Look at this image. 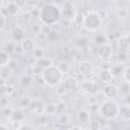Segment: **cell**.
I'll list each match as a JSON object with an SVG mask.
<instances>
[{"instance_id":"f1b7e54d","label":"cell","mask_w":130,"mask_h":130,"mask_svg":"<svg viewBox=\"0 0 130 130\" xmlns=\"http://www.w3.org/2000/svg\"><path fill=\"white\" fill-rule=\"evenodd\" d=\"M55 107H56V111L59 112V114H60V113H63V112H65V110H66V103L60 100V101L55 105Z\"/></svg>"},{"instance_id":"7c38bea8","label":"cell","mask_w":130,"mask_h":130,"mask_svg":"<svg viewBox=\"0 0 130 130\" xmlns=\"http://www.w3.org/2000/svg\"><path fill=\"white\" fill-rule=\"evenodd\" d=\"M114 79L110 69H102L99 73V80L105 84H109Z\"/></svg>"},{"instance_id":"484cf974","label":"cell","mask_w":130,"mask_h":130,"mask_svg":"<svg viewBox=\"0 0 130 130\" xmlns=\"http://www.w3.org/2000/svg\"><path fill=\"white\" fill-rule=\"evenodd\" d=\"M31 81H32V77H31V75H29V74H23V75L21 76V78H20V82H21V84L24 85V86L30 85V84H31Z\"/></svg>"},{"instance_id":"9a60e30c","label":"cell","mask_w":130,"mask_h":130,"mask_svg":"<svg viewBox=\"0 0 130 130\" xmlns=\"http://www.w3.org/2000/svg\"><path fill=\"white\" fill-rule=\"evenodd\" d=\"M77 120H78V122L80 124H87V123H89L90 122L89 121L90 120V113L87 110H85V109L80 110L78 112V114H77Z\"/></svg>"},{"instance_id":"1f68e13d","label":"cell","mask_w":130,"mask_h":130,"mask_svg":"<svg viewBox=\"0 0 130 130\" xmlns=\"http://www.w3.org/2000/svg\"><path fill=\"white\" fill-rule=\"evenodd\" d=\"M0 19H1L0 30L3 31V30H4V27H5V23H6V15H5L4 12H2V11H1V14H0Z\"/></svg>"},{"instance_id":"f35d334b","label":"cell","mask_w":130,"mask_h":130,"mask_svg":"<svg viewBox=\"0 0 130 130\" xmlns=\"http://www.w3.org/2000/svg\"><path fill=\"white\" fill-rule=\"evenodd\" d=\"M81 130H89V129H85V128H83V129H81Z\"/></svg>"},{"instance_id":"8d00e7d4","label":"cell","mask_w":130,"mask_h":130,"mask_svg":"<svg viewBox=\"0 0 130 130\" xmlns=\"http://www.w3.org/2000/svg\"><path fill=\"white\" fill-rule=\"evenodd\" d=\"M68 130H81V128H80L79 126H73V127L69 128Z\"/></svg>"},{"instance_id":"3957f363","label":"cell","mask_w":130,"mask_h":130,"mask_svg":"<svg viewBox=\"0 0 130 130\" xmlns=\"http://www.w3.org/2000/svg\"><path fill=\"white\" fill-rule=\"evenodd\" d=\"M120 106L114 100L106 99L98 107L99 114L106 120H114L120 115Z\"/></svg>"},{"instance_id":"8992f818","label":"cell","mask_w":130,"mask_h":130,"mask_svg":"<svg viewBox=\"0 0 130 130\" xmlns=\"http://www.w3.org/2000/svg\"><path fill=\"white\" fill-rule=\"evenodd\" d=\"M80 89L87 95H94L99 92V85L93 80H84L80 84Z\"/></svg>"},{"instance_id":"5b68a950","label":"cell","mask_w":130,"mask_h":130,"mask_svg":"<svg viewBox=\"0 0 130 130\" xmlns=\"http://www.w3.org/2000/svg\"><path fill=\"white\" fill-rule=\"evenodd\" d=\"M114 54V49L113 47L110 45V44H104V45H101L98 47V50H96V55H98V58L101 59V60H109L112 58Z\"/></svg>"},{"instance_id":"d6a6232c","label":"cell","mask_w":130,"mask_h":130,"mask_svg":"<svg viewBox=\"0 0 130 130\" xmlns=\"http://www.w3.org/2000/svg\"><path fill=\"white\" fill-rule=\"evenodd\" d=\"M17 130H32V127L28 123H19Z\"/></svg>"},{"instance_id":"cb8c5ba5","label":"cell","mask_w":130,"mask_h":130,"mask_svg":"<svg viewBox=\"0 0 130 130\" xmlns=\"http://www.w3.org/2000/svg\"><path fill=\"white\" fill-rule=\"evenodd\" d=\"M44 56H45V51L43 48H36L32 52V57L36 60H41L44 58Z\"/></svg>"},{"instance_id":"f546056e","label":"cell","mask_w":130,"mask_h":130,"mask_svg":"<svg viewBox=\"0 0 130 130\" xmlns=\"http://www.w3.org/2000/svg\"><path fill=\"white\" fill-rule=\"evenodd\" d=\"M95 12H96V14L99 15V17L102 19V21L105 20V19L108 17V12H107L106 9H104V8H100V9L95 10Z\"/></svg>"},{"instance_id":"836d02e7","label":"cell","mask_w":130,"mask_h":130,"mask_svg":"<svg viewBox=\"0 0 130 130\" xmlns=\"http://www.w3.org/2000/svg\"><path fill=\"white\" fill-rule=\"evenodd\" d=\"M32 100H30L28 96H25V98H22L21 101H20V104L22 107H29L30 106V103H31Z\"/></svg>"},{"instance_id":"5bb4252c","label":"cell","mask_w":130,"mask_h":130,"mask_svg":"<svg viewBox=\"0 0 130 130\" xmlns=\"http://www.w3.org/2000/svg\"><path fill=\"white\" fill-rule=\"evenodd\" d=\"M6 12H7V15H10V16H15L18 12H19V9H20V6L18 5V3L16 2H13V1H10V2H7L6 4Z\"/></svg>"},{"instance_id":"8fae6325","label":"cell","mask_w":130,"mask_h":130,"mask_svg":"<svg viewBox=\"0 0 130 130\" xmlns=\"http://www.w3.org/2000/svg\"><path fill=\"white\" fill-rule=\"evenodd\" d=\"M111 73L113 75V77H120V76H123V73H124V70H125V66H124V63L122 62H117L113 65H111Z\"/></svg>"},{"instance_id":"ab89813d","label":"cell","mask_w":130,"mask_h":130,"mask_svg":"<svg viewBox=\"0 0 130 130\" xmlns=\"http://www.w3.org/2000/svg\"><path fill=\"white\" fill-rule=\"evenodd\" d=\"M129 86H130V83H129Z\"/></svg>"},{"instance_id":"d590c367","label":"cell","mask_w":130,"mask_h":130,"mask_svg":"<svg viewBox=\"0 0 130 130\" xmlns=\"http://www.w3.org/2000/svg\"><path fill=\"white\" fill-rule=\"evenodd\" d=\"M0 130H8V127L5 125V124H1V126H0Z\"/></svg>"},{"instance_id":"4dcf8cb0","label":"cell","mask_w":130,"mask_h":130,"mask_svg":"<svg viewBox=\"0 0 130 130\" xmlns=\"http://www.w3.org/2000/svg\"><path fill=\"white\" fill-rule=\"evenodd\" d=\"M123 78L127 83H130V66L125 67V70L123 73Z\"/></svg>"},{"instance_id":"e575fe53","label":"cell","mask_w":130,"mask_h":130,"mask_svg":"<svg viewBox=\"0 0 130 130\" xmlns=\"http://www.w3.org/2000/svg\"><path fill=\"white\" fill-rule=\"evenodd\" d=\"M47 39H48V41L53 42V41H55L57 39V34H55V31H50L47 35Z\"/></svg>"},{"instance_id":"4fadbf2b","label":"cell","mask_w":130,"mask_h":130,"mask_svg":"<svg viewBox=\"0 0 130 130\" xmlns=\"http://www.w3.org/2000/svg\"><path fill=\"white\" fill-rule=\"evenodd\" d=\"M29 108L31 109L32 112H35V113H37L39 115L44 114L45 111H46V106L41 101H31Z\"/></svg>"},{"instance_id":"30bf717a","label":"cell","mask_w":130,"mask_h":130,"mask_svg":"<svg viewBox=\"0 0 130 130\" xmlns=\"http://www.w3.org/2000/svg\"><path fill=\"white\" fill-rule=\"evenodd\" d=\"M119 87L117 85H114L112 83L106 84L103 88V93L106 96V99H110V100H114L118 94H119Z\"/></svg>"},{"instance_id":"d6986e66","label":"cell","mask_w":130,"mask_h":130,"mask_svg":"<svg viewBox=\"0 0 130 130\" xmlns=\"http://www.w3.org/2000/svg\"><path fill=\"white\" fill-rule=\"evenodd\" d=\"M9 64H10L9 53L5 49H2L0 52V66L1 67H7Z\"/></svg>"},{"instance_id":"44dd1931","label":"cell","mask_w":130,"mask_h":130,"mask_svg":"<svg viewBox=\"0 0 130 130\" xmlns=\"http://www.w3.org/2000/svg\"><path fill=\"white\" fill-rule=\"evenodd\" d=\"M1 91H2V95L3 98L5 95H10L14 92V87L13 85H10V84H2L1 85Z\"/></svg>"},{"instance_id":"7402d4cb","label":"cell","mask_w":130,"mask_h":130,"mask_svg":"<svg viewBox=\"0 0 130 130\" xmlns=\"http://www.w3.org/2000/svg\"><path fill=\"white\" fill-rule=\"evenodd\" d=\"M36 62H37V66L39 68H41V70H44L45 68H47V67H49V66L52 65L51 61L49 59H46V58H43L41 60H37Z\"/></svg>"},{"instance_id":"d4e9b609","label":"cell","mask_w":130,"mask_h":130,"mask_svg":"<svg viewBox=\"0 0 130 130\" xmlns=\"http://www.w3.org/2000/svg\"><path fill=\"white\" fill-rule=\"evenodd\" d=\"M94 42L99 46L104 45V44H107V37H106V35H104V34H98V35H95Z\"/></svg>"},{"instance_id":"52a82bcc","label":"cell","mask_w":130,"mask_h":130,"mask_svg":"<svg viewBox=\"0 0 130 130\" xmlns=\"http://www.w3.org/2000/svg\"><path fill=\"white\" fill-rule=\"evenodd\" d=\"M61 12H62V16L67 19V20H71L74 19L75 14H74V5L71 1H65L63 3V6L61 8Z\"/></svg>"},{"instance_id":"e0dca14e","label":"cell","mask_w":130,"mask_h":130,"mask_svg":"<svg viewBox=\"0 0 130 130\" xmlns=\"http://www.w3.org/2000/svg\"><path fill=\"white\" fill-rule=\"evenodd\" d=\"M77 85H78V83H77L76 78H74V77H72V76H68V77L65 79L64 86H65L66 90L72 91V90H74V89L77 87Z\"/></svg>"},{"instance_id":"ffe728a7","label":"cell","mask_w":130,"mask_h":130,"mask_svg":"<svg viewBox=\"0 0 130 130\" xmlns=\"http://www.w3.org/2000/svg\"><path fill=\"white\" fill-rule=\"evenodd\" d=\"M24 119V112L22 110H16L13 112L12 117L10 120H12L13 122H17V123H21V121Z\"/></svg>"},{"instance_id":"7a4b0ae2","label":"cell","mask_w":130,"mask_h":130,"mask_svg":"<svg viewBox=\"0 0 130 130\" xmlns=\"http://www.w3.org/2000/svg\"><path fill=\"white\" fill-rule=\"evenodd\" d=\"M63 73L57 67V65H51L41 72V77L44 83H46L50 87H56L61 84L63 79Z\"/></svg>"},{"instance_id":"83f0119b","label":"cell","mask_w":130,"mask_h":130,"mask_svg":"<svg viewBox=\"0 0 130 130\" xmlns=\"http://www.w3.org/2000/svg\"><path fill=\"white\" fill-rule=\"evenodd\" d=\"M13 112H14V110H12L11 107H4V108L2 109V114H3V116H4L5 118H7V119H11Z\"/></svg>"},{"instance_id":"ac0fdd59","label":"cell","mask_w":130,"mask_h":130,"mask_svg":"<svg viewBox=\"0 0 130 130\" xmlns=\"http://www.w3.org/2000/svg\"><path fill=\"white\" fill-rule=\"evenodd\" d=\"M71 121V118H70V115L66 112H63V113H60L58 116H57V123L60 125V126H67Z\"/></svg>"},{"instance_id":"ba28073f","label":"cell","mask_w":130,"mask_h":130,"mask_svg":"<svg viewBox=\"0 0 130 130\" xmlns=\"http://www.w3.org/2000/svg\"><path fill=\"white\" fill-rule=\"evenodd\" d=\"M77 71L82 76H89L93 72V66H92L91 62H89L87 60H83L78 64Z\"/></svg>"},{"instance_id":"6da1fadb","label":"cell","mask_w":130,"mask_h":130,"mask_svg":"<svg viewBox=\"0 0 130 130\" xmlns=\"http://www.w3.org/2000/svg\"><path fill=\"white\" fill-rule=\"evenodd\" d=\"M61 16V8L56 3H46L39 10V19L45 26H51L58 23Z\"/></svg>"},{"instance_id":"9c48e42d","label":"cell","mask_w":130,"mask_h":130,"mask_svg":"<svg viewBox=\"0 0 130 130\" xmlns=\"http://www.w3.org/2000/svg\"><path fill=\"white\" fill-rule=\"evenodd\" d=\"M11 38L15 43H21L25 40V30L21 25H15L11 29Z\"/></svg>"},{"instance_id":"4316f807","label":"cell","mask_w":130,"mask_h":130,"mask_svg":"<svg viewBox=\"0 0 130 130\" xmlns=\"http://www.w3.org/2000/svg\"><path fill=\"white\" fill-rule=\"evenodd\" d=\"M89 127L88 129L89 130H102V123L99 121V120H91L89 123Z\"/></svg>"},{"instance_id":"2e32d148","label":"cell","mask_w":130,"mask_h":130,"mask_svg":"<svg viewBox=\"0 0 130 130\" xmlns=\"http://www.w3.org/2000/svg\"><path fill=\"white\" fill-rule=\"evenodd\" d=\"M20 48H21V51L25 52V53L34 52V50L36 49L35 48V43L29 39H25L24 41H22L20 43Z\"/></svg>"},{"instance_id":"74e56055","label":"cell","mask_w":130,"mask_h":130,"mask_svg":"<svg viewBox=\"0 0 130 130\" xmlns=\"http://www.w3.org/2000/svg\"><path fill=\"white\" fill-rule=\"evenodd\" d=\"M127 40H128V43H129V45H130V36H129V38H128Z\"/></svg>"},{"instance_id":"603a6c76","label":"cell","mask_w":130,"mask_h":130,"mask_svg":"<svg viewBox=\"0 0 130 130\" xmlns=\"http://www.w3.org/2000/svg\"><path fill=\"white\" fill-rule=\"evenodd\" d=\"M57 67L60 69V71H61L63 74L68 73V71H69V69H70V66H69L68 62H67V61H65V60L59 61V63H58V65H57Z\"/></svg>"},{"instance_id":"277c9868","label":"cell","mask_w":130,"mask_h":130,"mask_svg":"<svg viewBox=\"0 0 130 130\" xmlns=\"http://www.w3.org/2000/svg\"><path fill=\"white\" fill-rule=\"evenodd\" d=\"M102 23L103 21L95 11H88L86 14H84L81 25L84 29L88 31H96L102 26Z\"/></svg>"}]
</instances>
